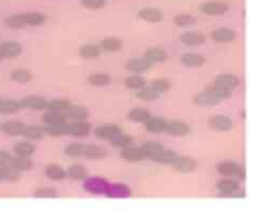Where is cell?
<instances>
[{"label": "cell", "mask_w": 259, "mask_h": 211, "mask_svg": "<svg viewBox=\"0 0 259 211\" xmlns=\"http://www.w3.org/2000/svg\"><path fill=\"white\" fill-rule=\"evenodd\" d=\"M0 100H1V97H0Z\"/></svg>", "instance_id": "obj_57"}, {"label": "cell", "mask_w": 259, "mask_h": 211, "mask_svg": "<svg viewBox=\"0 0 259 211\" xmlns=\"http://www.w3.org/2000/svg\"><path fill=\"white\" fill-rule=\"evenodd\" d=\"M216 171L224 177L238 178L241 180L246 179V170L242 165L235 162V161H222L216 165Z\"/></svg>", "instance_id": "obj_1"}, {"label": "cell", "mask_w": 259, "mask_h": 211, "mask_svg": "<svg viewBox=\"0 0 259 211\" xmlns=\"http://www.w3.org/2000/svg\"><path fill=\"white\" fill-rule=\"evenodd\" d=\"M174 170L182 174H190L197 168V161L190 156H179L172 164Z\"/></svg>", "instance_id": "obj_5"}, {"label": "cell", "mask_w": 259, "mask_h": 211, "mask_svg": "<svg viewBox=\"0 0 259 211\" xmlns=\"http://www.w3.org/2000/svg\"><path fill=\"white\" fill-rule=\"evenodd\" d=\"M33 196L36 199H57L58 198V191L54 188L51 187H42L38 188L33 193Z\"/></svg>", "instance_id": "obj_48"}, {"label": "cell", "mask_w": 259, "mask_h": 211, "mask_svg": "<svg viewBox=\"0 0 259 211\" xmlns=\"http://www.w3.org/2000/svg\"><path fill=\"white\" fill-rule=\"evenodd\" d=\"M100 47L108 53L119 52L122 48V41L116 37H107L101 41Z\"/></svg>", "instance_id": "obj_33"}, {"label": "cell", "mask_w": 259, "mask_h": 211, "mask_svg": "<svg viewBox=\"0 0 259 211\" xmlns=\"http://www.w3.org/2000/svg\"><path fill=\"white\" fill-rule=\"evenodd\" d=\"M228 10V4L224 1H220V0H208L199 5V11L208 16H221Z\"/></svg>", "instance_id": "obj_2"}, {"label": "cell", "mask_w": 259, "mask_h": 211, "mask_svg": "<svg viewBox=\"0 0 259 211\" xmlns=\"http://www.w3.org/2000/svg\"><path fill=\"white\" fill-rule=\"evenodd\" d=\"M37 147L31 141H19L15 145L13 146V152L15 154V156L18 157H25V158H31L34 153H36Z\"/></svg>", "instance_id": "obj_19"}, {"label": "cell", "mask_w": 259, "mask_h": 211, "mask_svg": "<svg viewBox=\"0 0 259 211\" xmlns=\"http://www.w3.org/2000/svg\"><path fill=\"white\" fill-rule=\"evenodd\" d=\"M153 66V64L147 60L145 57L143 58H132L127 63H125V68H127L130 73L141 75L144 74Z\"/></svg>", "instance_id": "obj_9"}, {"label": "cell", "mask_w": 259, "mask_h": 211, "mask_svg": "<svg viewBox=\"0 0 259 211\" xmlns=\"http://www.w3.org/2000/svg\"><path fill=\"white\" fill-rule=\"evenodd\" d=\"M22 109L19 100L13 98H2L0 100V114L1 115H12L15 114Z\"/></svg>", "instance_id": "obj_23"}, {"label": "cell", "mask_w": 259, "mask_h": 211, "mask_svg": "<svg viewBox=\"0 0 259 211\" xmlns=\"http://www.w3.org/2000/svg\"><path fill=\"white\" fill-rule=\"evenodd\" d=\"M214 84L220 88L230 91V92H234L240 86V79L233 74H220L215 77Z\"/></svg>", "instance_id": "obj_7"}, {"label": "cell", "mask_w": 259, "mask_h": 211, "mask_svg": "<svg viewBox=\"0 0 259 211\" xmlns=\"http://www.w3.org/2000/svg\"><path fill=\"white\" fill-rule=\"evenodd\" d=\"M23 52V47L16 41H6L0 43V53L3 59H16Z\"/></svg>", "instance_id": "obj_6"}, {"label": "cell", "mask_w": 259, "mask_h": 211, "mask_svg": "<svg viewBox=\"0 0 259 211\" xmlns=\"http://www.w3.org/2000/svg\"><path fill=\"white\" fill-rule=\"evenodd\" d=\"M109 142L111 143L114 147H117V149H124V147H128L130 145H132L133 143V139L130 135H127V133L120 132L119 135H117L114 139H111Z\"/></svg>", "instance_id": "obj_47"}, {"label": "cell", "mask_w": 259, "mask_h": 211, "mask_svg": "<svg viewBox=\"0 0 259 211\" xmlns=\"http://www.w3.org/2000/svg\"><path fill=\"white\" fill-rule=\"evenodd\" d=\"M106 194L110 198H127L130 191L124 185H109Z\"/></svg>", "instance_id": "obj_49"}, {"label": "cell", "mask_w": 259, "mask_h": 211, "mask_svg": "<svg viewBox=\"0 0 259 211\" xmlns=\"http://www.w3.org/2000/svg\"><path fill=\"white\" fill-rule=\"evenodd\" d=\"M194 103L200 108H209L219 105L221 101H219L209 90H206L195 95Z\"/></svg>", "instance_id": "obj_17"}, {"label": "cell", "mask_w": 259, "mask_h": 211, "mask_svg": "<svg viewBox=\"0 0 259 211\" xmlns=\"http://www.w3.org/2000/svg\"><path fill=\"white\" fill-rule=\"evenodd\" d=\"M2 181V175H1V171H0V182Z\"/></svg>", "instance_id": "obj_55"}, {"label": "cell", "mask_w": 259, "mask_h": 211, "mask_svg": "<svg viewBox=\"0 0 259 211\" xmlns=\"http://www.w3.org/2000/svg\"><path fill=\"white\" fill-rule=\"evenodd\" d=\"M92 131V126L90 123L84 121H76L74 123H68L67 136H71L75 138L88 137Z\"/></svg>", "instance_id": "obj_4"}, {"label": "cell", "mask_w": 259, "mask_h": 211, "mask_svg": "<svg viewBox=\"0 0 259 211\" xmlns=\"http://www.w3.org/2000/svg\"><path fill=\"white\" fill-rule=\"evenodd\" d=\"M190 126L185 122L173 119L171 122H167L166 132L173 137H184L190 132Z\"/></svg>", "instance_id": "obj_14"}, {"label": "cell", "mask_w": 259, "mask_h": 211, "mask_svg": "<svg viewBox=\"0 0 259 211\" xmlns=\"http://www.w3.org/2000/svg\"><path fill=\"white\" fill-rule=\"evenodd\" d=\"M166 125L167 121L165 118L160 116H150L145 122V128L148 132L158 135V133L165 132Z\"/></svg>", "instance_id": "obj_22"}, {"label": "cell", "mask_w": 259, "mask_h": 211, "mask_svg": "<svg viewBox=\"0 0 259 211\" xmlns=\"http://www.w3.org/2000/svg\"><path fill=\"white\" fill-rule=\"evenodd\" d=\"M44 127H45L46 136L54 137V138L67 136L68 122H65L62 124H57V125H45Z\"/></svg>", "instance_id": "obj_43"}, {"label": "cell", "mask_w": 259, "mask_h": 211, "mask_svg": "<svg viewBox=\"0 0 259 211\" xmlns=\"http://www.w3.org/2000/svg\"><path fill=\"white\" fill-rule=\"evenodd\" d=\"M210 127L218 131H229L234 127V121L232 117L224 114H215L209 119Z\"/></svg>", "instance_id": "obj_12"}, {"label": "cell", "mask_w": 259, "mask_h": 211, "mask_svg": "<svg viewBox=\"0 0 259 211\" xmlns=\"http://www.w3.org/2000/svg\"><path fill=\"white\" fill-rule=\"evenodd\" d=\"M10 78L12 81L16 82L18 84H27L32 80L33 76L29 70H27L25 68H17V69H14L11 73Z\"/></svg>", "instance_id": "obj_36"}, {"label": "cell", "mask_w": 259, "mask_h": 211, "mask_svg": "<svg viewBox=\"0 0 259 211\" xmlns=\"http://www.w3.org/2000/svg\"><path fill=\"white\" fill-rule=\"evenodd\" d=\"M141 149L145 155V158L155 161L161 152L165 149V146L158 141H148L141 146Z\"/></svg>", "instance_id": "obj_18"}, {"label": "cell", "mask_w": 259, "mask_h": 211, "mask_svg": "<svg viewBox=\"0 0 259 211\" xmlns=\"http://www.w3.org/2000/svg\"><path fill=\"white\" fill-rule=\"evenodd\" d=\"M211 38L216 43H232L236 39V32L229 28L223 27L215 29L211 33Z\"/></svg>", "instance_id": "obj_24"}, {"label": "cell", "mask_w": 259, "mask_h": 211, "mask_svg": "<svg viewBox=\"0 0 259 211\" xmlns=\"http://www.w3.org/2000/svg\"><path fill=\"white\" fill-rule=\"evenodd\" d=\"M22 109L32 110V111H42L47 107L48 101L45 97L40 95H27L19 100Z\"/></svg>", "instance_id": "obj_3"}, {"label": "cell", "mask_w": 259, "mask_h": 211, "mask_svg": "<svg viewBox=\"0 0 259 211\" xmlns=\"http://www.w3.org/2000/svg\"><path fill=\"white\" fill-rule=\"evenodd\" d=\"M195 23H196V18L192 16L191 14H178V15L173 17V24L178 27H182V28L191 27Z\"/></svg>", "instance_id": "obj_50"}, {"label": "cell", "mask_w": 259, "mask_h": 211, "mask_svg": "<svg viewBox=\"0 0 259 211\" xmlns=\"http://www.w3.org/2000/svg\"><path fill=\"white\" fill-rule=\"evenodd\" d=\"M0 171H1L2 180L9 182H16L20 179V176H22V173L17 171L16 168H14L11 164L0 167Z\"/></svg>", "instance_id": "obj_41"}, {"label": "cell", "mask_w": 259, "mask_h": 211, "mask_svg": "<svg viewBox=\"0 0 259 211\" xmlns=\"http://www.w3.org/2000/svg\"><path fill=\"white\" fill-rule=\"evenodd\" d=\"M85 145L81 142H72L65 149V153L70 158H81L84 156Z\"/></svg>", "instance_id": "obj_46"}, {"label": "cell", "mask_w": 259, "mask_h": 211, "mask_svg": "<svg viewBox=\"0 0 259 211\" xmlns=\"http://www.w3.org/2000/svg\"><path fill=\"white\" fill-rule=\"evenodd\" d=\"M85 188L88 192L92 194H106L109 184L101 178H91L86 181Z\"/></svg>", "instance_id": "obj_25"}, {"label": "cell", "mask_w": 259, "mask_h": 211, "mask_svg": "<svg viewBox=\"0 0 259 211\" xmlns=\"http://www.w3.org/2000/svg\"><path fill=\"white\" fill-rule=\"evenodd\" d=\"M101 47L94 45V44H85L80 47L79 49V54L83 59L91 60V59H96L100 57L101 54Z\"/></svg>", "instance_id": "obj_31"}, {"label": "cell", "mask_w": 259, "mask_h": 211, "mask_svg": "<svg viewBox=\"0 0 259 211\" xmlns=\"http://www.w3.org/2000/svg\"><path fill=\"white\" fill-rule=\"evenodd\" d=\"M10 164L14 167L16 168L17 171H19L20 173L23 172H28L33 168V161L30 158H25V157H12L11 161H10Z\"/></svg>", "instance_id": "obj_32"}, {"label": "cell", "mask_w": 259, "mask_h": 211, "mask_svg": "<svg viewBox=\"0 0 259 211\" xmlns=\"http://www.w3.org/2000/svg\"><path fill=\"white\" fill-rule=\"evenodd\" d=\"M216 189H218L220 194L230 196V198H232L234 193H236L238 190H240V185L237 180L227 177L225 179L220 180L218 184H216Z\"/></svg>", "instance_id": "obj_21"}, {"label": "cell", "mask_w": 259, "mask_h": 211, "mask_svg": "<svg viewBox=\"0 0 259 211\" xmlns=\"http://www.w3.org/2000/svg\"><path fill=\"white\" fill-rule=\"evenodd\" d=\"M72 105L73 104L68 100H53V101H48L46 110L57 112V113L65 115L66 112L70 109V107H71Z\"/></svg>", "instance_id": "obj_34"}, {"label": "cell", "mask_w": 259, "mask_h": 211, "mask_svg": "<svg viewBox=\"0 0 259 211\" xmlns=\"http://www.w3.org/2000/svg\"><path fill=\"white\" fill-rule=\"evenodd\" d=\"M160 96L161 94L151 87H144L136 93V97L144 102H155L159 100Z\"/></svg>", "instance_id": "obj_44"}, {"label": "cell", "mask_w": 259, "mask_h": 211, "mask_svg": "<svg viewBox=\"0 0 259 211\" xmlns=\"http://www.w3.org/2000/svg\"><path fill=\"white\" fill-rule=\"evenodd\" d=\"M87 81L89 84L96 88L105 87L110 82V77L109 75L105 73H93L88 76Z\"/></svg>", "instance_id": "obj_39"}, {"label": "cell", "mask_w": 259, "mask_h": 211, "mask_svg": "<svg viewBox=\"0 0 259 211\" xmlns=\"http://www.w3.org/2000/svg\"><path fill=\"white\" fill-rule=\"evenodd\" d=\"M42 119H43V123L45 125H57L67 122V118L65 117L64 114H60L57 113V112L50 111V110H47L45 112L43 116H42Z\"/></svg>", "instance_id": "obj_45"}, {"label": "cell", "mask_w": 259, "mask_h": 211, "mask_svg": "<svg viewBox=\"0 0 259 211\" xmlns=\"http://www.w3.org/2000/svg\"><path fill=\"white\" fill-rule=\"evenodd\" d=\"M46 136L45 127L41 125H26L23 132V137L31 142H39Z\"/></svg>", "instance_id": "obj_16"}, {"label": "cell", "mask_w": 259, "mask_h": 211, "mask_svg": "<svg viewBox=\"0 0 259 211\" xmlns=\"http://www.w3.org/2000/svg\"><path fill=\"white\" fill-rule=\"evenodd\" d=\"M144 57L148 60L151 64H157V63H163L167 60V53L162 48L152 47L145 53Z\"/></svg>", "instance_id": "obj_28"}, {"label": "cell", "mask_w": 259, "mask_h": 211, "mask_svg": "<svg viewBox=\"0 0 259 211\" xmlns=\"http://www.w3.org/2000/svg\"><path fill=\"white\" fill-rule=\"evenodd\" d=\"M152 89H155L157 92H159L160 94H163L165 92H167L172 87L171 84V81L167 80V79H164V78H159V79H156L153 80L151 82V86H150Z\"/></svg>", "instance_id": "obj_51"}, {"label": "cell", "mask_w": 259, "mask_h": 211, "mask_svg": "<svg viewBox=\"0 0 259 211\" xmlns=\"http://www.w3.org/2000/svg\"><path fill=\"white\" fill-rule=\"evenodd\" d=\"M24 17L26 20L27 27H38L43 25L46 22V16L45 14L41 12H26L24 13Z\"/></svg>", "instance_id": "obj_38"}, {"label": "cell", "mask_w": 259, "mask_h": 211, "mask_svg": "<svg viewBox=\"0 0 259 211\" xmlns=\"http://www.w3.org/2000/svg\"><path fill=\"white\" fill-rule=\"evenodd\" d=\"M12 157L13 156L9 152L0 150V167L10 164V161H11Z\"/></svg>", "instance_id": "obj_54"}, {"label": "cell", "mask_w": 259, "mask_h": 211, "mask_svg": "<svg viewBox=\"0 0 259 211\" xmlns=\"http://www.w3.org/2000/svg\"><path fill=\"white\" fill-rule=\"evenodd\" d=\"M137 16L145 22L158 24L164 19L163 12L157 8H143L137 12Z\"/></svg>", "instance_id": "obj_15"}, {"label": "cell", "mask_w": 259, "mask_h": 211, "mask_svg": "<svg viewBox=\"0 0 259 211\" xmlns=\"http://www.w3.org/2000/svg\"><path fill=\"white\" fill-rule=\"evenodd\" d=\"M120 132H122L121 128L119 127L118 125H115V124L100 125V126H97V127L93 130L94 136L97 139L106 140V141H110L111 139H114Z\"/></svg>", "instance_id": "obj_8"}, {"label": "cell", "mask_w": 259, "mask_h": 211, "mask_svg": "<svg viewBox=\"0 0 259 211\" xmlns=\"http://www.w3.org/2000/svg\"><path fill=\"white\" fill-rule=\"evenodd\" d=\"M89 116V112L85 107L78 105H72L70 109L65 113V117L68 119H74V121H84Z\"/></svg>", "instance_id": "obj_30"}, {"label": "cell", "mask_w": 259, "mask_h": 211, "mask_svg": "<svg viewBox=\"0 0 259 211\" xmlns=\"http://www.w3.org/2000/svg\"><path fill=\"white\" fill-rule=\"evenodd\" d=\"M208 90H209L210 92H211L216 98H218L219 101H221V102L228 100V98L232 97V94H233V92H230V91H227V90H225V89L220 88V87H218V86H215V84H214L213 87H211V88L208 89Z\"/></svg>", "instance_id": "obj_53"}, {"label": "cell", "mask_w": 259, "mask_h": 211, "mask_svg": "<svg viewBox=\"0 0 259 211\" xmlns=\"http://www.w3.org/2000/svg\"><path fill=\"white\" fill-rule=\"evenodd\" d=\"M120 157L123 160L128 161V162H141V161L146 159L141 147H135L131 145L121 150Z\"/></svg>", "instance_id": "obj_20"}, {"label": "cell", "mask_w": 259, "mask_h": 211, "mask_svg": "<svg viewBox=\"0 0 259 211\" xmlns=\"http://www.w3.org/2000/svg\"><path fill=\"white\" fill-rule=\"evenodd\" d=\"M25 126L26 124L17 121V119H9V121H5L0 125V130L4 133L5 136L20 137L23 136Z\"/></svg>", "instance_id": "obj_11"}, {"label": "cell", "mask_w": 259, "mask_h": 211, "mask_svg": "<svg viewBox=\"0 0 259 211\" xmlns=\"http://www.w3.org/2000/svg\"><path fill=\"white\" fill-rule=\"evenodd\" d=\"M180 42L187 47H196L206 42V35L200 31H186L180 34Z\"/></svg>", "instance_id": "obj_10"}, {"label": "cell", "mask_w": 259, "mask_h": 211, "mask_svg": "<svg viewBox=\"0 0 259 211\" xmlns=\"http://www.w3.org/2000/svg\"><path fill=\"white\" fill-rule=\"evenodd\" d=\"M147 80L141 75H132L124 79V86L130 90H141L146 87Z\"/></svg>", "instance_id": "obj_40"}, {"label": "cell", "mask_w": 259, "mask_h": 211, "mask_svg": "<svg viewBox=\"0 0 259 211\" xmlns=\"http://www.w3.org/2000/svg\"><path fill=\"white\" fill-rule=\"evenodd\" d=\"M45 175L48 179L53 181H60L67 177V171L61 165L52 163L46 165Z\"/></svg>", "instance_id": "obj_27"}, {"label": "cell", "mask_w": 259, "mask_h": 211, "mask_svg": "<svg viewBox=\"0 0 259 211\" xmlns=\"http://www.w3.org/2000/svg\"><path fill=\"white\" fill-rule=\"evenodd\" d=\"M106 156H107V152L104 147L95 144L85 145L83 157H85L89 160H102Z\"/></svg>", "instance_id": "obj_26"}, {"label": "cell", "mask_w": 259, "mask_h": 211, "mask_svg": "<svg viewBox=\"0 0 259 211\" xmlns=\"http://www.w3.org/2000/svg\"><path fill=\"white\" fill-rule=\"evenodd\" d=\"M80 3L83 8L88 10H100L106 4V0H81Z\"/></svg>", "instance_id": "obj_52"}, {"label": "cell", "mask_w": 259, "mask_h": 211, "mask_svg": "<svg viewBox=\"0 0 259 211\" xmlns=\"http://www.w3.org/2000/svg\"><path fill=\"white\" fill-rule=\"evenodd\" d=\"M67 176L69 178H71L72 180H76V181L86 180L88 177V171L84 165H82L80 163H74L71 166L68 167Z\"/></svg>", "instance_id": "obj_29"}, {"label": "cell", "mask_w": 259, "mask_h": 211, "mask_svg": "<svg viewBox=\"0 0 259 211\" xmlns=\"http://www.w3.org/2000/svg\"><path fill=\"white\" fill-rule=\"evenodd\" d=\"M178 156L179 155L174 151L164 149L157 157L155 162H158L160 164H164V165H172L173 163V161L177 159Z\"/></svg>", "instance_id": "obj_42"}, {"label": "cell", "mask_w": 259, "mask_h": 211, "mask_svg": "<svg viewBox=\"0 0 259 211\" xmlns=\"http://www.w3.org/2000/svg\"><path fill=\"white\" fill-rule=\"evenodd\" d=\"M3 60V58H2V55H1V53H0V62H1Z\"/></svg>", "instance_id": "obj_56"}, {"label": "cell", "mask_w": 259, "mask_h": 211, "mask_svg": "<svg viewBox=\"0 0 259 211\" xmlns=\"http://www.w3.org/2000/svg\"><path fill=\"white\" fill-rule=\"evenodd\" d=\"M4 25L10 28L12 30H18L23 29V28L27 27L26 20L24 17V13H18V14H13V15L9 16L4 20Z\"/></svg>", "instance_id": "obj_35"}, {"label": "cell", "mask_w": 259, "mask_h": 211, "mask_svg": "<svg viewBox=\"0 0 259 211\" xmlns=\"http://www.w3.org/2000/svg\"><path fill=\"white\" fill-rule=\"evenodd\" d=\"M151 116L150 112L144 108H133L129 111L128 119L133 123H145Z\"/></svg>", "instance_id": "obj_37"}, {"label": "cell", "mask_w": 259, "mask_h": 211, "mask_svg": "<svg viewBox=\"0 0 259 211\" xmlns=\"http://www.w3.org/2000/svg\"><path fill=\"white\" fill-rule=\"evenodd\" d=\"M180 62L186 67L198 68L206 63V57L197 53H184L180 55Z\"/></svg>", "instance_id": "obj_13"}]
</instances>
